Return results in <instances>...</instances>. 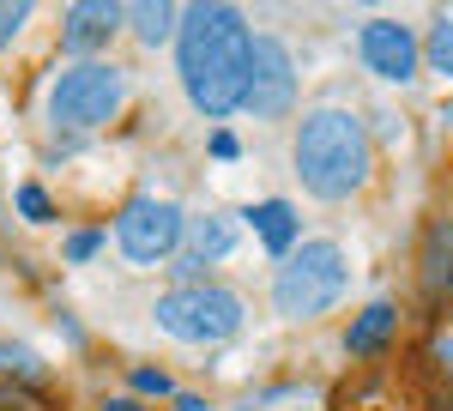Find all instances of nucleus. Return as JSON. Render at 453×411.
I'll use <instances>...</instances> for the list:
<instances>
[{
    "instance_id": "9",
    "label": "nucleus",
    "mask_w": 453,
    "mask_h": 411,
    "mask_svg": "<svg viewBox=\"0 0 453 411\" xmlns=\"http://www.w3.org/2000/svg\"><path fill=\"white\" fill-rule=\"evenodd\" d=\"M121 25H127V12H121V6H109V0L67 6V49H73V55H97L104 43H115Z\"/></svg>"
},
{
    "instance_id": "17",
    "label": "nucleus",
    "mask_w": 453,
    "mask_h": 411,
    "mask_svg": "<svg viewBox=\"0 0 453 411\" xmlns=\"http://www.w3.org/2000/svg\"><path fill=\"white\" fill-rule=\"evenodd\" d=\"M97 248H104V237H97V230H73V237H67V260H73V267H85Z\"/></svg>"
},
{
    "instance_id": "21",
    "label": "nucleus",
    "mask_w": 453,
    "mask_h": 411,
    "mask_svg": "<svg viewBox=\"0 0 453 411\" xmlns=\"http://www.w3.org/2000/svg\"><path fill=\"white\" fill-rule=\"evenodd\" d=\"M104 411H140L134 399H104Z\"/></svg>"
},
{
    "instance_id": "8",
    "label": "nucleus",
    "mask_w": 453,
    "mask_h": 411,
    "mask_svg": "<svg viewBox=\"0 0 453 411\" xmlns=\"http://www.w3.org/2000/svg\"><path fill=\"white\" fill-rule=\"evenodd\" d=\"M357 55H363V67L375 73V79H393V85H405L423 61V43L399 19H369L363 31H357Z\"/></svg>"
},
{
    "instance_id": "5",
    "label": "nucleus",
    "mask_w": 453,
    "mask_h": 411,
    "mask_svg": "<svg viewBox=\"0 0 453 411\" xmlns=\"http://www.w3.org/2000/svg\"><path fill=\"white\" fill-rule=\"evenodd\" d=\"M121 103H127V73L104 67V61H79L73 73H61L49 115H55V128H104L121 115Z\"/></svg>"
},
{
    "instance_id": "3",
    "label": "nucleus",
    "mask_w": 453,
    "mask_h": 411,
    "mask_svg": "<svg viewBox=\"0 0 453 411\" xmlns=\"http://www.w3.org/2000/svg\"><path fill=\"white\" fill-rule=\"evenodd\" d=\"M350 284V267L333 242H296V254H284L273 278V308L284 321H320L326 308H339Z\"/></svg>"
},
{
    "instance_id": "11",
    "label": "nucleus",
    "mask_w": 453,
    "mask_h": 411,
    "mask_svg": "<svg viewBox=\"0 0 453 411\" xmlns=\"http://www.w3.org/2000/svg\"><path fill=\"white\" fill-rule=\"evenodd\" d=\"M236 218L230 212H218V218H200V224H188L181 237H188V260H181V273H194V267H206V260H224L230 248H236Z\"/></svg>"
},
{
    "instance_id": "20",
    "label": "nucleus",
    "mask_w": 453,
    "mask_h": 411,
    "mask_svg": "<svg viewBox=\"0 0 453 411\" xmlns=\"http://www.w3.org/2000/svg\"><path fill=\"white\" fill-rule=\"evenodd\" d=\"M211 158H218V164H236V158H242V139L236 134H211Z\"/></svg>"
},
{
    "instance_id": "15",
    "label": "nucleus",
    "mask_w": 453,
    "mask_h": 411,
    "mask_svg": "<svg viewBox=\"0 0 453 411\" xmlns=\"http://www.w3.org/2000/svg\"><path fill=\"white\" fill-rule=\"evenodd\" d=\"M19 212H25L31 224H49V218H55V206H49V194H42L36 182H25V188H19Z\"/></svg>"
},
{
    "instance_id": "18",
    "label": "nucleus",
    "mask_w": 453,
    "mask_h": 411,
    "mask_svg": "<svg viewBox=\"0 0 453 411\" xmlns=\"http://www.w3.org/2000/svg\"><path fill=\"white\" fill-rule=\"evenodd\" d=\"M25 19H31V6H12V0H0V49H6L12 36L25 31Z\"/></svg>"
},
{
    "instance_id": "1",
    "label": "nucleus",
    "mask_w": 453,
    "mask_h": 411,
    "mask_svg": "<svg viewBox=\"0 0 453 411\" xmlns=\"http://www.w3.org/2000/svg\"><path fill=\"white\" fill-rule=\"evenodd\" d=\"M254 79V31L236 6H188L181 12V85L200 115L224 121L248 103Z\"/></svg>"
},
{
    "instance_id": "4",
    "label": "nucleus",
    "mask_w": 453,
    "mask_h": 411,
    "mask_svg": "<svg viewBox=\"0 0 453 411\" xmlns=\"http://www.w3.org/2000/svg\"><path fill=\"white\" fill-rule=\"evenodd\" d=\"M151 321L188 345H218V339H230V333H242V303L224 284H181L170 297H157Z\"/></svg>"
},
{
    "instance_id": "10",
    "label": "nucleus",
    "mask_w": 453,
    "mask_h": 411,
    "mask_svg": "<svg viewBox=\"0 0 453 411\" xmlns=\"http://www.w3.org/2000/svg\"><path fill=\"white\" fill-rule=\"evenodd\" d=\"M248 224L260 230V248L266 254H296V237H303V218L290 200H260L248 206Z\"/></svg>"
},
{
    "instance_id": "2",
    "label": "nucleus",
    "mask_w": 453,
    "mask_h": 411,
    "mask_svg": "<svg viewBox=\"0 0 453 411\" xmlns=\"http://www.w3.org/2000/svg\"><path fill=\"white\" fill-rule=\"evenodd\" d=\"M369 170H375V145L350 109H314L296 128V182L314 200H350L357 188H369Z\"/></svg>"
},
{
    "instance_id": "16",
    "label": "nucleus",
    "mask_w": 453,
    "mask_h": 411,
    "mask_svg": "<svg viewBox=\"0 0 453 411\" xmlns=\"http://www.w3.org/2000/svg\"><path fill=\"white\" fill-rule=\"evenodd\" d=\"M134 393H151V399H164V393H175V381L164 376V369H134Z\"/></svg>"
},
{
    "instance_id": "14",
    "label": "nucleus",
    "mask_w": 453,
    "mask_h": 411,
    "mask_svg": "<svg viewBox=\"0 0 453 411\" xmlns=\"http://www.w3.org/2000/svg\"><path fill=\"white\" fill-rule=\"evenodd\" d=\"M423 55H429V67L441 73V79H453V19H435V25H429Z\"/></svg>"
},
{
    "instance_id": "19",
    "label": "nucleus",
    "mask_w": 453,
    "mask_h": 411,
    "mask_svg": "<svg viewBox=\"0 0 453 411\" xmlns=\"http://www.w3.org/2000/svg\"><path fill=\"white\" fill-rule=\"evenodd\" d=\"M0 369H25V376H42V363H36L31 351H19V345H0Z\"/></svg>"
},
{
    "instance_id": "13",
    "label": "nucleus",
    "mask_w": 453,
    "mask_h": 411,
    "mask_svg": "<svg viewBox=\"0 0 453 411\" xmlns=\"http://www.w3.org/2000/svg\"><path fill=\"white\" fill-rule=\"evenodd\" d=\"M175 25H181V19H175V6H164V0L134 6V31H140V43H151V49H157V43H170Z\"/></svg>"
},
{
    "instance_id": "12",
    "label": "nucleus",
    "mask_w": 453,
    "mask_h": 411,
    "mask_svg": "<svg viewBox=\"0 0 453 411\" xmlns=\"http://www.w3.org/2000/svg\"><path fill=\"white\" fill-rule=\"evenodd\" d=\"M393 327H399V308H393V303H369L357 321H350L345 351H350V357H375L381 345H393Z\"/></svg>"
},
{
    "instance_id": "7",
    "label": "nucleus",
    "mask_w": 453,
    "mask_h": 411,
    "mask_svg": "<svg viewBox=\"0 0 453 411\" xmlns=\"http://www.w3.org/2000/svg\"><path fill=\"white\" fill-rule=\"evenodd\" d=\"M290 103H296V61H290V49L279 36H254V79H248L242 109L279 121V115H290Z\"/></svg>"
},
{
    "instance_id": "6",
    "label": "nucleus",
    "mask_w": 453,
    "mask_h": 411,
    "mask_svg": "<svg viewBox=\"0 0 453 411\" xmlns=\"http://www.w3.org/2000/svg\"><path fill=\"white\" fill-rule=\"evenodd\" d=\"M181 230H188L181 206L157 200V194H140V200H127V212L115 218V248L134 267H157V260H170L175 248H181Z\"/></svg>"
}]
</instances>
